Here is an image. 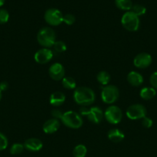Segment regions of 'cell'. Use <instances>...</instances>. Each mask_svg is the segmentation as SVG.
Segmentation results:
<instances>
[{"instance_id": "6da1fadb", "label": "cell", "mask_w": 157, "mask_h": 157, "mask_svg": "<svg viewBox=\"0 0 157 157\" xmlns=\"http://www.w3.org/2000/svg\"><path fill=\"white\" fill-rule=\"evenodd\" d=\"M74 101L78 105L87 107L95 101V94L92 89L86 87H78L73 93Z\"/></svg>"}, {"instance_id": "7a4b0ae2", "label": "cell", "mask_w": 157, "mask_h": 157, "mask_svg": "<svg viewBox=\"0 0 157 157\" xmlns=\"http://www.w3.org/2000/svg\"><path fill=\"white\" fill-rule=\"evenodd\" d=\"M37 41L38 44L46 48L53 46L55 41V32L49 27H44L38 31L37 34Z\"/></svg>"}, {"instance_id": "3957f363", "label": "cell", "mask_w": 157, "mask_h": 157, "mask_svg": "<svg viewBox=\"0 0 157 157\" xmlns=\"http://www.w3.org/2000/svg\"><path fill=\"white\" fill-rule=\"evenodd\" d=\"M61 121L65 126L71 129H78L83 124L81 115L72 110H69L63 113Z\"/></svg>"}, {"instance_id": "277c9868", "label": "cell", "mask_w": 157, "mask_h": 157, "mask_svg": "<svg viewBox=\"0 0 157 157\" xmlns=\"http://www.w3.org/2000/svg\"><path fill=\"white\" fill-rule=\"evenodd\" d=\"M79 114L86 116L90 122L96 124H99L104 117L103 110L99 107H92L90 108L82 107L79 110Z\"/></svg>"}, {"instance_id": "5b68a950", "label": "cell", "mask_w": 157, "mask_h": 157, "mask_svg": "<svg viewBox=\"0 0 157 157\" xmlns=\"http://www.w3.org/2000/svg\"><path fill=\"white\" fill-rule=\"evenodd\" d=\"M122 25L129 32H136L139 28L140 21L137 15L131 11L125 12L121 18Z\"/></svg>"}, {"instance_id": "8992f818", "label": "cell", "mask_w": 157, "mask_h": 157, "mask_svg": "<svg viewBox=\"0 0 157 157\" xmlns=\"http://www.w3.org/2000/svg\"><path fill=\"white\" fill-rule=\"evenodd\" d=\"M119 90L114 85H106L101 92L102 101L107 104H112L118 100Z\"/></svg>"}, {"instance_id": "52a82bcc", "label": "cell", "mask_w": 157, "mask_h": 157, "mask_svg": "<svg viewBox=\"0 0 157 157\" xmlns=\"http://www.w3.org/2000/svg\"><path fill=\"white\" fill-rule=\"evenodd\" d=\"M45 21L52 26L59 25L63 22V15L58 9L51 8L46 11L44 15Z\"/></svg>"}, {"instance_id": "ba28073f", "label": "cell", "mask_w": 157, "mask_h": 157, "mask_svg": "<svg viewBox=\"0 0 157 157\" xmlns=\"http://www.w3.org/2000/svg\"><path fill=\"white\" fill-rule=\"evenodd\" d=\"M104 117L109 124H118L123 119V112L117 106L111 105L105 111Z\"/></svg>"}, {"instance_id": "9c48e42d", "label": "cell", "mask_w": 157, "mask_h": 157, "mask_svg": "<svg viewBox=\"0 0 157 157\" xmlns=\"http://www.w3.org/2000/svg\"><path fill=\"white\" fill-rule=\"evenodd\" d=\"M126 116L130 120H139L146 117V107L142 104H135L129 106L126 110Z\"/></svg>"}, {"instance_id": "30bf717a", "label": "cell", "mask_w": 157, "mask_h": 157, "mask_svg": "<svg viewBox=\"0 0 157 157\" xmlns=\"http://www.w3.org/2000/svg\"><path fill=\"white\" fill-rule=\"evenodd\" d=\"M53 58V52L49 48H41L35 52L34 55V59L35 62L40 64H45L49 62Z\"/></svg>"}, {"instance_id": "8fae6325", "label": "cell", "mask_w": 157, "mask_h": 157, "mask_svg": "<svg viewBox=\"0 0 157 157\" xmlns=\"http://www.w3.org/2000/svg\"><path fill=\"white\" fill-rule=\"evenodd\" d=\"M152 58L149 54L143 52L139 53L134 58L133 64L136 67L140 69H144L149 67L152 64Z\"/></svg>"}, {"instance_id": "7c38bea8", "label": "cell", "mask_w": 157, "mask_h": 157, "mask_svg": "<svg viewBox=\"0 0 157 157\" xmlns=\"http://www.w3.org/2000/svg\"><path fill=\"white\" fill-rule=\"evenodd\" d=\"M49 75L54 81H62L65 78V68L60 63H54L49 69Z\"/></svg>"}, {"instance_id": "4fadbf2b", "label": "cell", "mask_w": 157, "mask_h": 157, "mask_svg": "<svg viewBox=\"0 0 157 157\" xmlns=\"http://www.w3.org/2000/svg\"><path fill=\"white\" fill-rule=\"evenodd\" d=\"M24 148L31 152L39 151L43 147L42 142L38 138H29L24 143Z\"/></svg>"}, {"instance_id": "5bb4252c", "label": "cell", "mask_w": 157, "mask_h": 157, "mask_svg": "<svg viewBox=\"0 0 157 157\" xmlns=\"http://www.w3.org/2000/svg\"><path fill=\"white\" fill-rule=\"evenodd\" d=\"M60 127V122L57 119H49L46 121L43 124V131L47 134H51L54 133L59 129Z\"/></svg>"}, {"instance_id": "9a60e30c", "label": "cell", "mask_w": 157, "mask_h": 157, "mask_svg": "<svg viewBox=\"0 0 157 157\" xmlns=\"http://www.w3.org/2000/svg\"><path fill=\"white\" fill-rule=\"evenodd\" d=\"M66 101V95L61 91H55L49 98V103L54 107H59Z\"/></svg>"}, {"instance_id": "2e32d148", "label": "cell", "mask_w": 157, "mask_h": 157, "mask_svg": "<svg viewBox=\"0 0 157 157\" xmlns=\"http://www.w3.org/2000/svg\"><path fill=\"white\" fill-rule=\"evenodd\" d=\"M127 81L133 87H139L143 83V77L139 72L131 71L128 74Z\"/></svg>"}, {"instance_id": "e0dca14e", "label": "cell", "mask_w": 157, "mask_h": 157, "mask_svg": "<svg viewBox=\"0 0 157 157\" xmlns=\"http://www.w3.org/2000/svg\"><path fill=\"white\" fill-rule=\"evenodd\" d=\"M108 138L113 143H120L124 140L125 135L123 131L119 129L114 128L108 132Z\"/></svg>"}, {"instance_id": "ac0fdd59", "label": "cell", "mask_w": 157, "mask_h": 157, "mask_svg": "<svg viewBox=\"0 0 157 157\" xmlns=\"http://www.w3.org/2000/svg\"><path fill=\"white\" fill-rule=\"evenodd\" d=\"M140 97L143 100L146 101H149L154 98L156 95V90L153 87H144L140 90Z\"/></svg>"}, {"instance_id": "d6986e66", "label": "cell", "mask_w": 157, "mask_h": 157, "mask_svg": "<svg viewBox=\"0 0 157 157\" xmlns=\"http://www.w3.org/2000/svg\"><path fill=\"white\" fill-rule=\"evenodd\" d=\"M115 4L118 9L124 11H130L132 7V0H115Z\"/></svg>"}, {"instance_id": "ffe728a7", "label": "cell", "mask_w": 157, "mask_h": 157, "mask_svg": "<svg viewBox=\"0 0 157 157\" xmlns=\"http://www.w3.org/2000/svg\"><path fill=\"white\" fill-rule=\"evenodd\" d=\"M110 78L111 77L107 71H102L99 72V74L96 76V79L98 82L100 84L104 86L108 85V84L110 81Z\"/></svg>"}, {"instance_id": "44dd1931", "label": "cell", "mask_w": 157, "mask_h": 157, "mask_svg": "<svg viewBox=\"0 0 157 157\" xmlns=\"http://www.w3.org/2000/svg\"><path fill=\"white\" fill-rule=\"evenodd\" d=\"M87 153V148L83 144H78L75 146L72 150V154L74 157H85Z\"/></svg>"}, {"instance_id": "7402d4cb", "label": "cell", "mask_w": 157, "mask_h": 157, "mask_svg": "<svg viewBox=\"0 0 157 157\" xmlns=\"http://www.w3.org/2000/svg\"><path fill=\"white\" fill-rule=\"evenodd\" d=\"M62 84L64 88L68 89V90H72L76 87V82L72 77H65L62 80Z\"/></svg>"}, {"instance_id": "603a6c76", "label": "cell", "mask_w": 157, "mask_h": 157, "mask_svg": "<svg viewBox=\"0 0 157 157\" xmlns=\"http://www.w3.org/2000/svg\"><path fill=\"white\" fill-rule=\"evenodd\" d=\"M52 48V52L55 53H62L67 49V46L62 41H56Z\"/></svg>"}, {"instance_id": "cb8c5ba5", "label": "cell", "mask_w": 157, "mask_h": 157, "mask_svg": "<svg viewBox=\"0 0 157 157\" xmlns=\"http://www.w3.org/2000/svg\"><path fill=\"white\" fill-rule=\"evenodd\" d=\"M131 12L132 13L135 14V15L137 16H141V15H143L146 12V8L143 5H139V4H135L133 5L131 9Z\"/></svg>"}, {"instance_id": "d4e9b609", "label": "cell", "mask_w": 157, "mask_h": 157, "mask_svg": "<svg viewBox=\"0 0 157 157\" xmlns=\"http://www.w3.org/2000/svg\"><path fill=\"white\" fill-rule=\"evenodd\" d=\"M24 145L19 143L14 144L10 148V153L12 155H18L22 153L24 150Z\"/></svg>"}, {"instance_id": "484cf974", "label": "cell", "mask_w": 157, "mask_h": 157, "mask_svg": "<svg viewBox=\"0 0 157 157\" xmlns=\"http://www.w3.org/2000/svg\"><path fill=\"white\" fill-rule=\"evenodd\" d=\"M9 18V14L5 9H0V24H6Z\"/></svg>"}, {"instance_id": "4316f807", "label": "cell", "mask_w": 157, "mask_h": 157, "mask_svg": "<svg viewBox=\"0 0 157 157\" xmlns=\"http://www.w3.org/2000/svg\"><path fill=\"white\" fill-rule=\"evenodd\" d=\"M75 17L72 14H66L63 15V22L68 25H72L75 23Z\"/></svg>"}, {"instance_id": "83f0119b", "label": "cell", "mask_w": 157, "mask_h": 157, "mask_svg": "<svg viewBox=\"0 0 157 157\" xmlns=\"http://www.w3.org/2000/svg\"><path fill=\"white\" fill-rule=\"evenodd\" d=\"M8 139L4 134L0 133V151L6 150L8 147Z\"/></svg>"}, {"instance_id": "f1b7e54d", "label": "cell", "mask_w": 157, "mask_h": 157, "mask_svg": "<svg viewBox=\"0 0 157 157\" xmlns=\"http://www.w3.org/2000/svg\"><path fill=\"white\" fill-rule=\"evenodd\" d=\"M149 82L152 85V87L157 90V71H155L151 75L150 78H149Z\"/></svg>"}, {"instance_id": "f546056e", "label": "cell", "mask_w": 157, "mask_h": 157, "mask_svg": "<svg viewBox=\"0 0 157 157\" xmlns=\"http://www.w3.org/2000/svg\"><path fill=\"white\" fill-rule=\"evenodd\" d=\"M152 124H153V122H152V120L151 118L145 117L142 119V124L146 128H150L152 126Z\"/></svg>"}, {"instance_id": "4dcf8cb0", "label": "cell", "mask_w": 157, "mask_h": 157, "mask_svg": "<svg viewBox=\"0 0 157 157\" xmlns=\"http://www.w3.org/2000/svg\"><path fill=\"white\" fill-rule=\"evenodd\" d=\"M62 114H63L62 112L60 110H58V109H54V110H52V111H51V115H52V117H53L54 119L61 120L62 117Z\"/></svg>"}, {"instance_id": "1f68e13d", "label": "cell", "mask_w": 157, "mask_h": 157, "mask_svg": "<svg viewBox=\"0 0 157 157\" xmlns=\"http://www.w3.org/2000/svg\"><path fill=\"white\" fill-rule=\"evenodd\" d=\"M8 87H9V84H8V83L6 81H2V82L0 83V90L2 92L7 90Z\"/></svg>"}, {"instance_id": "d6a6232c", "label": "cell", "mask_w": 157, "mask_h": 157, "mask_svg": "<svg viewBox=\"0 0 157 157\" xmlns=\"http://www.w3.org/2000/svg\"><path fill=\"white\" fill-rule=\"evenodd\" d=\"M5 2H6V0H0V7H1V6H2L3 5H4Z\"/></svg>"}, {"instance_id": "836d02e7", "label": "cell", "mask_w": 157, "mask_h": 157, "mask_svg": "<svg viewBox=\"0 0 157 157\" xmlns=\"http://www.w3.org/2000/svg\"><path fill=\"white\" fill-rule=\"evenodd\" d=\"M2 91L0 90V101H1L2 99Z\"/></svg>"}]
</instances>
